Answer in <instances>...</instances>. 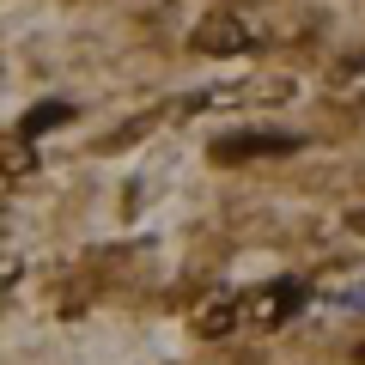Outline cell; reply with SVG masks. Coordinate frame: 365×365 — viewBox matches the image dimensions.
Returning <instances> with one entry per match:
<instances>
[{"mask_svg": "<svg viewBox=\"0 0 365 365\" xmlns=\"http://www.w3.org/2000/svg\"><path fill=\"white\" fill-rule=\"evenodd\" d=\"M201 49H225L232 55V49H244V31H237L232 19H213V25L201 31Z\"/></svg>", "mask_w": 365, "mask_h": 365, "instance_id": "obj_3", "label": "cell"}, {"mask_svg": "<svg viewBox=\"0 0 365 365\" xmlns=\"http://www.w3.org/2000/svg\"><path fill=\"white\" fill-rule=\"evenodd\" d=\"M353 225H359V232H365V213H353Z\"/></svg>", "mask_w": 365, "mask_h": 365, "instance_id": "obj_4", "label": "cell"}, {"mask_svg": "<svg viewBox=\"0 0 365 365\" xmlns=\"http://www.w3.org/2000/svg\"><path fill=\"white\" fill-rule=\"evenodd\" d=\"M359 365H365V341H359Z\"/></svg>", "mask_w": 365, "mask_h": 365, "instance_id": "obj_5", "label": "cell"}, {"mask_svg": "<svg viewBox=\"0 0 365 365\" xmlns=\"http://www.w3.org/2000/svg\"><path fill=\"white\" fill-rule=\"evenodd\" d=\"M262 153H299V140H292V134H250V140H220V146H213V158H220V165L262 158Z\"/></svg>", "mask_w": 365, "mask_h": 365, "instance_id": "obj_1", "label": "cell"}, {"mask_svg": "<svg viewBox=\"0 0 365 365\" xmlns=\"http://www.w3.org/2000/svg\"><path fill=\"white\" fill-rule=\"evenodd\" d=\"M67 116H73V104H61V98H55V104H37V110H31V116H25V134H31V140H37V134L61 128Z\"/></svg>", "mask_w": 365, "mask_h": 365, "instance_id": "obj_2", "label": "cell"}]
</instances>
